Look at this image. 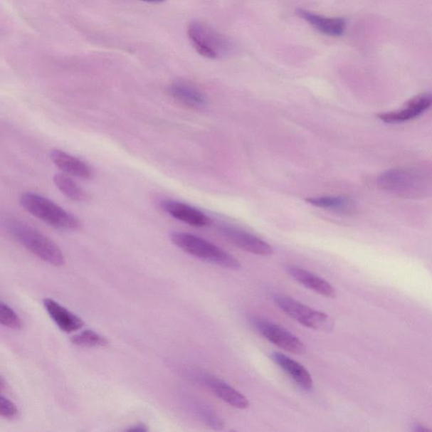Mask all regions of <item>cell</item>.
<instances>
[{
  "instance_id": "6da1fadb",
  "label": "cell",
  "mask_w": 432,
  "mask_h": 432,
  "mask_svg": "<svg viewBox=\"0 0 432 432\" xmlns=\"http://www.w3.org/2000/svg\"><path fill=\"white\" fill-rule=\"evenodd\" d=\"M6 226L9 233L18 243L44 262L54 266L65 263V258L61 249L39 231L16 220L8 221Z\"/></svg>"
},
{
  "instance_id": "7a4b0ae2",
  "label": "cell",
  "mask_w": 432,
  "mask_h": 432,
  "mask_svg": "<svg viewBox=\"0 0 432 432\" xmlns=\"http://www.w3.org/2000/svg\"><path fill=\"white\" fill-rule=\"evenodd\" d=\"M20 202L31 215L56 228L65 231L80 228L78 218L42 195L25 193L21 195Z\"/></svg>"
},
{
  "instance_id": "3957f363",
  "label": "cell",
  "mask_w": 432,
  "mask_h": 432,
  "mask_svg": "<svg viewBox=\"0 0 432 432\" xmlns=\"http://www.w3.org/2000/svg\"><path fill=\"white\" fill-rule=\"evenodd\" d=\"M171 239L177 248L204 261L231 270H238L241 267L238 259L218 248L215 244L197 236L186 233H174L171 235Z\"/></svg>"
},
{
  "instance_id": "277c9868",
  "label": "cell",
  "mask_w": 432,
  "mask_h": 432,
  "mask_svg": "<svg viewBox=\"0 0 432 432\" xmlns=\"http://www.w3.org/2000/svg\"><path fill=\"white\" fill-rule=\"evenodd\" d=\"M188 36L195 50L200 56L207 58L219 59L230 52L229 40L204 22H191L188 27Z\"/></svg>"
},
{
  "instance_id": "5b68a950",
  "label": "cell",
  "mask_w": 432,
  "mask_h": 432,
  "mask_svg": "<svg viewBox=\"0 0 432 432\" xmlns=\"http://www.w3.org/2000/svg\"><path fill=\"white\" fill-rule=\"evenodd\" d=\"M274 301L286 315L309 329L330 330L333 325L326 313L315 310L288 295H275Z\"/></svg>"
},
{
  "instance_id": "8992f818",
  "label": "cell",
  "mask_w": 432,
  "mask_h": 432,
  "mask_svg": "<svg viewBox=\"0 0 432 432\" xmlns=\"http://www.w3.org/2000/svg\"><path fill=\"white\" fill-rule=\"evenodd\" d=\"M251 325L263 337L285 352L300 354L306 351L304 343L297 336L266 318L254 317Z\"/></svg>"
},
{
  "instance_id": "52a82bcc",
  "label": "cell",
  "mask_w": 432,
  "mask_h": 432,
  "mask_svg": "<svg viewBox=\"0 0 432 432\" xmlns=\"http://www.w3.org/2000/svg\"><path fill=\"white\" fill-rule=\"evenodd\" d=\"M221 233L231 243L246 252L261 256H270L273 253V248L269 243L247 231L233 226H223L221 227Z\"/></svg>"
},
{
  "instance_id": "ba28073f",
  "label": "cell",
  "mask_w": 432,
  "mask_h": 432,
  "mask_svg": "<svg viewBox=\"0 0 432 432\" xmlns=\"http://www.w3.org/2000/svg\"><path fill=\"white\" fill-rule=\"evenodd\" d=\"M431 107L432 93H423L409 100L406 105L399 110L381 113L379 117L381 121L388 124H400L413 120Z\"/></svg>"
},
{
  "instance_id": "9c48e42d",
  "label": "cell",
  "mask_w": 432,
  "mask_h": 432,
  "mask_svg": "<svg viewBox=\"0 0 432 432\" xmlns=\"http://www.w3.org/2000/svg\"><path fill=\"white\" fill-rule=\"evenodd\" d=\"M160 207L168 215L192 226L204 227L210 226L211 223L210 218L204 215L203 212L189 204L175 201V200H162Z\"/></svg>"
},
{
  "instance_id": "30bf717a",
  "label": "cell",
  "mask_w": 432,
  "mask_h": 432,
  "mask_svg": "<svg viewBox=\"0 0 432 432\" xmlns=\"http://www.w3.org/2000/svg\"><path fill=\"white\" fill-rule=\"evenodd\" d=\"M285 271L300 285L327 298L336 297L335 289L327 280L297 265H288Z\"/></svg>"
},
{
  "instance_id": "8fae6325",
  "label": "cell",
  "mask_w": 432,
  "mask_h": 432,
  "mask_svg": "<svg viewBox=\"0 0 432 432\" xmlns=\"http://www.w3.org/2000/svg\"><path fill=\"white\" fill-rule=\"evenodd\" d=\"M272 361L278 366L282 371L288 374L300 388L305 391H311L313 388L312 377L309 372L301 364L293 359L280 352L271 354Z\"/></svg>"
},
{
  "instance_id": "7c38bea8",
  "label": "cell",
  "mask_w": 432,
  "mask_h": 432,
  "mask_svg": "<svg viewBox=\"0 0 432 432\" xmlns=\"http://www.w3.org/2000/svg\"><path fill=\"white\" fill-rule=\"evenodd\" d=\"M168 93L177 102L191 109H200L206 105V95L196 86L189 82H174L168 88Z\"/></svg>"
},
{
  "instance_id": "4fadbf2b",
  "label": "cell",
  "mask_w": 432,
  "mask_h": 432,
  "mask_svg": "<svg viewBox=\"0 0 432 432\" xmlns=\"http://www.w3.org/2000/svg\"><path fill=\"white\" fill-rule=\"evenodd\" d=\"M297 14L302 19L307 21L308 24H310L313 28L326 36H342L345 28H347V22H345L343 18L325 17L307 10H303V9H298Z\"/></svg>"
},
{
  "instance_id": "5bb4252c",
  "label": "cell",
  "mask_w": 432,
  "mask_h": 432,
  "mask_svg": "<svg viewBox=\"0 0 432 432\" xmlns=\"http://www.w3.org/2000/svg\"><path fill=\"white\" fill-rule=\"evenodd\" d=\"M50 158L54 165L68 175L83 179H90L93 177L92 168L88 163L60 149H53L50 154Z\"/></svg>"
},
{
  "instance_id": "9a60e30c",
  "label": "cell",
  "mask_w": 432,
  "mask_h": 432,
  "mask_svg": "<svg viewBox=\"0 0 432 432\" xmlns=\"http://www.w3.org/2000/svg\"><path fill=\"white\" fill-rule=\"evenodd\" d=\"M43 305L54 322L59 329L65 333H72L81 329L84 326V322L78 316L72 313L62 305L54 301L53 299L46 298L43 300Z\"/></svg>"
},
{
  "instance_id": "2e32d148",
  "label": "cell",
  "mask_w": 432,
  "mask_h": 432,
  "mask_svg": "<svg viewBox=\"0 0 432 432\" xmlns=\"http://www.w3.org/2000/svg\"><path fill=\"white\" fill-rule=\"evenodd\" d=\"M208 388L210 389L216 396L226 404L239 409H245L249 407V401L243 394L238 392L233 386L225 383L215 376H206L204 377Z\"/></svg>"
},
{
  "instance_id": "e0dca14e",
  "label": "cell",
  "mask_w": 432,
  "mask_h": 432,
  "mask_svg": "<svg viewBox=\"0 0 432 432\" xmlns=\"http://www.w3.org/2000/svg\"><path fill=\"white\" fill-rule=\"evenodd\" d=\"M420 180L417 172L408 169H396L386 172L381 177L380 183L384 189L393 191H407L413 187L415 181Z\"/></svg>"
},
{
  "instance_id": "ac0fdd59",
  "label": "cell",
  "mask_w": 432,
  "mask_h": 432,
  "mask_svg": "<svg viewBox=\"0 0 432 432\" xmlns=\"http://www.w3.org/2000/svg\"><path fill=\"white\" fill-rule=\"evenodd\" d=\"M53 181L58 190L73 201H88L89 195L88 193L83 189H81L69 176L58 174L53 177Z\"/></svg>"
},
{
  "instance_id": "d6986e66",
  "label": "cell",
  "mask_w": 432,
  "mask_h": 432,
  "mask_svg": "<svg viewBox=\"0 0 432 432\" xmlns=\"http://www.w3.org/2000/svg\"><path fill=\"white\" fill-rule=\"evenodd\" d=\"M71 342L77 347L88 348L104 347L109 344L104 336L93 330H85L73 336Z\"/></svg>"
},
{
  "instance_id": "ffe728a7",
  "label": "cell",
  "mask_w": 432,
  "mask_h": 432,
  "mask_svg": "<svg viewBox=\"0 0 432 432\" xmlns=\"http://www.w3.org/2000/svg\"><path fill=\"white\" fill-rule=\"evenodd\" d=\"M308 204L318 208L330 209L335 211H347L352 206V202L343 197H317L307 199Z\"/></svg>"
},
{
  "instance_id": "44dd1931",
  "label": "cell",
  "mask_w": 432,
  "mask_h": 432,
  "mask_svg": "<svg viewBox=\"0 0 432 432\" xmlns=\"http://www.w3.org/2000/svg\"><path fill=\"white\" fill-rule=\"evenodd\" d=\"M0 322L11 330H21L22 322L13 309L6 303H0Z\"/></svg>"
},
{
  "instance_id": "7402d4cb",
  "label": "cell",
  "mask_w": 432,
  "mask_h": 432,
  "mask_svg": "<svg viewBox=\"0 0 432 432\" xmlns=\"http://www.w3.org/2000/svg\"><path fill=\"white\" fill-rule=\"evenodd\" d=\"M18 413L19 412H18L16 404L1 395L0 396V416L6 419H15L18 416Z\"/></svg>"
},
{
  "instance_id": "603a6c76",
  "label": "cell",
  "mask_w": 432,
  "mask_h": 432,
  "mask_svg": "<svg viewBox=\"0 0 432 432\" xmlns=\"http://www.w3.org/2000/svg\"><path fill=\"white\" fill-rule=\"evenodd\" d=\"M201 413L203 419L206 421L207 424L211 426L212 428L221 430L222 429V427L224 426L221 418L218 417L215 413L209 411L207 409H204Z\"/></svg>"
},
{
  "instance_id": "cb8c5ba5",
  "label": "cell",
  "mask_w": 432,
  "mask_h": 432,
  "mask_svg": "<svg viewBox=\"0 0 432 432\" xmlns=\"http://www.w3.org/2000/svg\"><path fill=\"white\" fill-rule=\"evenodd\" d=\"M127 431H133V432H144L147 431L148 428L147 426L144 424H138L135 426H132L130 428L126 430Z\"/></svg>"
},
{
  "instance_id": "d4e9b609",
  "label": "cell",
  "mask_w": 432,
  "mask_h": 432,
  "mask_svg": "<svg viewBox=\"0 0 432 432\" xmlns=\"http://www.w3.org/2000/svg\"><path fill=\"white\" fill-rule=\"evenodd\" d=\"M142 1L149 3H162L164 1H166V0H142Z\"/></svg>"
}]
</instances>
